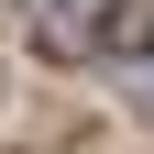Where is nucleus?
<instances>
[{"label":"nucleus","mask_w":154,"mask_h":154,"mask_svg":"<svg viewBox=\"0 0 154 154\" xmlns=\"http://www.w3.org/2000/svg\"><path fill=\"white\" fill-rule=\"evenodd\" d=\"M55 22L66 33H99V0H55Z\"/></svg>","instance_id":"nucleus-1"}]
</instances>
